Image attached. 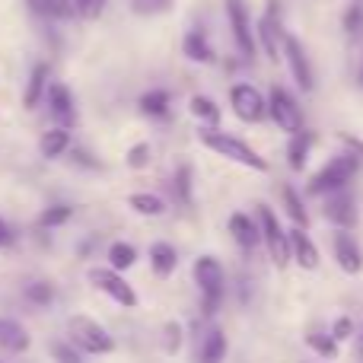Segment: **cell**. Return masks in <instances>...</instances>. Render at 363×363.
Returning <instances> with one entry per match:
<instances>
[{"mask_svg": "<svg viewBox=\"0 0 363 363\" xmlns=\"http://www.w3.org/2000/svg\"><path fill=\"white\" fill-rule=\"evenodd\" d=\"M357 357H363V338L357 341Z\"/></svg>", "mask_w": 363, "mask_h": 363, "instance_id": "7bdbcfd3", "label": "cell"}, {"mask_svg": "<svg viewBox=\"0 0 363 363\" xmlns=\"http://www.w3.org/2000/svg\"><path fill=\"white\" fill-rule=\"evenodd\" d=\"M86 277H89V284H93L96 290H102L106 296H112L118 306H125V309L138 306V294H134V287L115 268H89Z\"/></svg>", "mask_w": 363, "mask_h": 363, "instance_id": "8992f818", "label": "cell"}, {"mask_svg": "<svg viewBox=\"0 0 363 363\" xmlns=\"http://www.w3.org/2000/svg\"><path fill=\"white\" fill-rule=\"evenodd\" d=\"M67 335H70V341H74V347H80V351H86V354L115 351V338L96 319H89V315H70Z\"/></svg>", "mask_w": 363, "mask_h": 363, "instance_id": "7a4b0ae2", "label": "cell"}, {"mask_svg": "<svg viewBox=\"0 0 363 363\" xmlns=\"http://www.w3.org/2000/svg\"><path fill=\"white\" fill-rule=\"evenodd\" d=\"M230 102H233L236 118L249 121V125H258V121L268 115V99H264L255 86H249V83H236V86L230 89Z\"/></svg>", "mask_w": 363, "mask_h": 363, "instance_id": "52a82bcc", "label": "cell"}, {"mask_svg": "<svg viewBox=\"0 0 363 363\" xmlns=\"http://www.w3.org/2000/svg\"><path fill=\"white\" fill-rule=\"evenodd\" d=\"M338 140H341L345 147H351V150H357V160L363 157V144H360L357 138H351V134H338Z\"/></svg>", "mask_w": 363, "mask_h": 363, "instance_id": "ab89813d", "label": "cell"}, {"mask_svg": "<svg viewBox=\"0 0 363 363\" xmlns=\"http://www.w3.org/2000/svg\"><path fill=\"white\" fill-rule=\"evenodd\" d=\"M147 163H150V147L147 144H138L128 150V166H131V169H144Z\"/></svg>", "mask_w": 363, "mask_h": 363, "instance_id": "8d00e7d4", "label": "cell"}, {"mask_svg": "<svg viewBox=\"0 0 363 363\" xmlns=\"http://www.w3.org/2000/svg\"><path fill=\"white\" fill-rule=\"evenodd\" d=\"M0 347L10 351V354H23L26 347H29V335H26V328L13 319H0Z\"/></svg>", "mask_w": 363, "mask_h": 363, "instance_id": "ac0fdd59", "label": "cell"}, {"mask_svg": "<svg viewBox=\"0 0 363 363\" xmlns=\"http://www.w3.org/2000/svg\"><path fill=\"white\" fill-rule=\"evenodd\" d=\"M176 191H179V201H191V169L188 166H179L176 172Z\"/></svg>", "mask_w": 363, "mask_h": 363, "instance_id": "d590c367", "label": "cell"}, {"mask_svg": "<svg viewBox=\"0 0 363 363\" xmlns=\"http://www.w3.org/2000/svg\"><path fill=\"white\" fill-rule=\"evenodd\" d=\"M287 242H290V258H294L300 268H306V271L319 268V249H315L313 239L306 236V230L296 226V230L287 236Z\"/></svg>", "mask_w": 363, "mask_h": 363, "instance_id": "9a60e30c", "label": "cell"}, {"mask_svg": "<svg viewBox=\"0 0 363 363\" xmlns=\"http://www.w3.org/2000/svg\"><path fill=\"white\" fill-rule=\"evenodd\" d=\"M134 258H138V252H134V245H128V242H115L112 249H108V262H112L115 271L131 268Z\"/></svg>", "mask_w": 363, "mask_h": 363, "instance_id": "83f0119b", "label": "cell"}, {"mask_svg": "<svg viewBox=\"0 0 363 363\" xmlns=\"http://www.w3.org/2000/svg\"><path fill=\"white\" fill-rule=\"evenodd\" d=\"M268 112H271V118L277 121V128H281V131H290V134L303 131V115H300V106H296V102L290 99V96L284 93L281 86L271 89Z\"/></svg>", "mask_w": 363, "mask_h": 363, "instance_id": "30bf717a", "label": "cell"}, {"mask_svg": "<svg viewBox=\"0 0 363 363\" xmlns=\"http://www.w3.org/2000/svg\"><path fill=\"white\" fill-rule=\"evenodd\" d=\"M360 23H363L360 4H354V6H351V13L345 16V29H347V32H360Z\"/></svg>", "mask_w": 363, "mask_h": 363, "instance_id": "f35d334b", "label": "cell"}, {"mask_svg": "<svg viewBox=\"0 0 363 363\" xmlns=\"http://www.w3.org/2000/svg\"><path fill=\"white\" fill-rule=\"evenodd\" d=\"M325 220H328V223H335L338 230H351V226L357 223V207H354L351 194H345V188L328 194V201H325Z\"/></svg>", "mask_w": 363, "mask_h": 363, "instance_id": "7c38bea8", "label": "cell"}, {"mask_svg": "<svg viewBox=\"0 0 363 363\" xmlns=\"http://www.w3.org/2000/svg\"><path fill=\"white\" fill-rule=\"evenodd\" d=\"M281 48H284V55H287V67H290V74H294L296 86H300L303 93H313L315 74H313V64H309V55H306V48H303V42L296 35H284Z\"/></svg>", "mask_w": 363, "mask_h": 363, "instance_id": "ba28073f", "label": "cell"}, {"mask_svg": "<svg viewBox=\"0 0 363 363\" xmlns=\"http://www.w3.org/2000/svg\"><path fill=\"white\" fill-rule=\"evenodd\" d=\"M284 204H287L290 220H294V223L300 226V230H306V226H309V213H306V207H303L300 194L294 191V185H287V188H284Z\"/></svg>", "mask_w": 363, "mask_h": 363, "instance_id": "484cf974", "label": "cell"}, {"mask_svg": "<svg viewBox=\"0 0 363 363\" xmlns=\"http://www.w3.org/2000/svg\"><path fill=\"white\" fill-rule=\"evenodd\" d=\"M188 108H191V115H198V118L211 121V125H217V121H220V108L213 106V102L207 99V96H191Z\"/></svg>", "mask_w": 363, "mask_h": 363, "instance_id": "f1b7e54d", "label": "cell"}, {"mask_svg": "<svg viewBox=\"0 0 363 363\" xmlns=\"http://www.w3.org/2000/svg\"><path fill=\"white\" fill-rule=\"evenodd\" d=\"M70 147V131L67 128H55V131H45L42 140H38V150H42L45 160H57L64 157V150Z\"/></svg>", "mask_w": 363, "mask_h": 363, "instance_id": "44dd1931", "label": "cell"}, {"mask_svg": "<svg viewBox=\"0 0 363 363\" xmlns=\"http://www.w3.org/2000/svg\"><path fill=\"white\" fill-rule=\"evenodd\" d=\"M51 357H55V363H83V357L77 354V347L64 345V341H51Z\"/></svg>", "mask_w": 363, "mask_h": 363, "instance_id": "d6a6232c", "label": "cell"}, {"mask_svg": "<svg viewBox=\"0 0 363 363\" xmlns=\"http://www.w3.org/2000/svg\"><path fill=\"white\" fill-rule=\"evenodd\" d=\"M347 338H354V322L347 319V315H341V319H335V325H332V341L338 345V341H347Z\"/></svg>", "mask_w": 363, "mask_h": 363, "instance_id": "74e56055", "label": "cell"}, {"mask_svg": "<svg viewBox=\"0 0 363 363\" xmlns=\"http://www.w3.org/2000/svg\"><path fill=\"white\" fill-rule=\"evenodd\" d=\"M74 6H77L80 13H93V10H96V0H74Z\"/></svg>", "mask_w": 363, "mask_h": 363, "instance_id": "b9f144b4", "label": "cell"}, {"mask_svg": "<svg viewBox=\"0 0 363 363\" xmlns=\"http://www.w3.org/2000/svg\"><path fill=\"white\" fill-rule=\"evenodd\" d=\"M128 204H131L138 213H144V217H157V213H163V211H166L163 198H157V194H147V191L131 194V198H128Z\"/></svg>", "mask_w": 363, "mask_h": 363, "instance_id": "d4e9b609", "label": "cell"}, {"mask_svg": "<svg viewBox=\"0 0 363 363\" xmlns=\"http://www.w3.org/2000/svg\"><path fill=\"white\" fill-rule=\"evenodd\" d=\"M226 16H230L233 38H236V48L242 51V57H255V35H252V26H249L245 0H226Z\"/></svg>", "mask_w": 363, "mask_h": 363, "instance_id": "8fae6325", "label": "cell"}, {"mask_svg": "<svg viewBox=\"0 0 363 363\" xmlns=\"http://www.w3.org/2000/svg\"><path fill=\"white\" fill-rule=\"evenodd\" d=\"M258 233H262L264 245H268V255L271 262H274V268H287L290 264V242H287V233L281 230V223H277L274 211L271 207H258Z\"/></svg>", "mask_w": 363, "mask_h": 363, "instance_id": "5b68a950", "label": "cell"}, {"mask_svg": "<svg viewBox=\"0 0 363 363\" xmlns=\"http://www.w3.org/2000/svg\"><path fill=\"white\" fill-rule=\"evenodd\" d=\"M179 264V255L169 242H153L150 245V268L157 277H169Z\"/></svg>", "mask_w": 363, "mask_h": 363, "instance_id": "d6986e66", "label": "cell"}, {"mask_svg": "<svg viewBox=\"0 0 363 363\" xmlns=\"http://www.w3.org/2000/svg\"><path fill=\"white\" fill-rule=\"evenodd\" d=\"M26 300H32V303H38V306H48L51 300H55V290H51V284H29L26 287Z\"/></svg>", "mask_w": 363, "mask_h": 363, "instance_id": "1f68e13d", "label": "cell"}, {"mask_svg": "<svg viewBox=\"0 0 363 363\" xmlns=\"http://www.w3.org/2000/svg\"><path fill=\"white\" fill-rule=\"evenodd\" d=\"M230 233H233V239H236V242L242 245L245 252H252L258 242H262V233H258V226L252 223L245 213H233V217H230Z\"/></svg>", "mask_w": 363, "mask_h": 363, "instance_id": "e0dca14e", "label": "cell"}, {"mask_svg": "<svg viewBox=\"0 0 363 363\" xmlns=\"http://www.w3.org/2000/svg\"><path fill=\"white\" fill-rule=\"evenodd\" d=\"M172 6V0H131V10L140 13V16H157V13H166Z\"/></svg>", "mask_w": 363, "mask_h": 363, "instance_id": "f546056e", "label": "cell"}, {"mask_svg": "<svg viewBox=\"0 0 363 363\" xmlns=\"http://www.w3.org/2000/svg\"><path fill=\"white\" fill-rule=\"evenodd\" d=\"M226 357V335L220 328H211L201 345V363H223Z\"/></svg>", "mask_w": 363, "mask_h": 363, "instance_id": "7402d4cb", "label": "cell"}, {"mask_svg": "<svg viewBox=\"0 0 363 363\" xmlns=\"http://www.w3.org/2000/svg\"><path fill=\"white\" fill-rule=\"evenodd\" d=\"M306 345L313 347V351H319L322 357H328V360H332L335 354H338V347H335V341H332V338H325V335H309V338H306Z\"/></svg>", "mask_w": 363, "mask_h": 363, "instance_id": "e575fe53", "label": "cell"}, {"mask_svg": "<svg viewBox=\"0 0 363 363\" xmlns=\"http://www.w3.org/2000/svg\"><path fill=\"white\" fill-rule=\"evenodd\" d=\"M284 26H281V6L271 0L268 13H264L262 19H258V42H262L264 55H268V61H277L281 57V42H284Z\"/></svg>", "mask_w": 363, "mask_h": 363, "instance_id": "9c48e42d", "label": "cell"}, {"mask_svg": "<svg viewBox=\"0 0 363 363\" xmlns=\"http://www.w3.org/2000/svg\"><path fill=\"white\" fill-rule=\"evenodd\" d=\"M70 220V207H64V204H57V207H48V211L38 217V226H61V223H67Z\"/></svg>", "mask_w": 363, "mask_h": 363, "instance_id": "4dcf8cb0", "label": "cell"}, {"mask_svg": "<svg viewBox=\"0 0 363 363\" xmlns=\"http://www.w3.org/2000/svg\"><path fill=\"white\" fill-rule=\"evenodd\" d=\"M163 345H166V354H179V347H182V325L179 322H166Z\"/></svg>", "mask_w": 363, "mask_h": 363, "instance_id": "836d02e7", "label": "cell"}, {"mask_svg": "<svg viewBox=\"0 0 363 363\" xmlns=\"http://www.w3.org/2000/svg\"><path fill=\"white\" fill-rule=\"evenodd\" d=\"M32 10L42 13V16H51V19H67L74 13V6L67 0H32Z\"/></svg>", "mask_w": 363, "mask_h": 363, "instance_id": "4316f807", "label": "cell"}, {"mask_svg": "<svg viewBox=\"0 0 363 363\" xmlns=\"http://www.w3.org/2000/svg\"><path fill=\"white\" fill-rule=\"evenodd\" d=\"M194 281L201 287V309H204V315H213L223 300V268L217 258L201 255L194 264Z\"/></svg>", "mask_w": 363, "mask_h": 363, "instance_id": "277c9868", "label": "cell"}, {"mask_svg": "<svg viewBox=\"0 0 363 363\" xmlns=\"http://www.w3.org/2000/svg\"><path fill=\"white\" fill-rule=\"evenodd\" d=\"M360 169V160L354 153H345V157H335L332 163H325L313 179H309L306 191L309 194H332V191H341Z\"/></svg>", "mask_w": 363, "mask_h": 363, "instance_id": "6da1fadb", "label": "cell"}, {"mask_svg": "<svg viewBox=\"0 0 363 363\" xmlns=\"http://www.w3.org/2000/svg\"><path fill=\"white\" fill-rule=\"evenodd\" d=\"M354 4H363V0H354Z\"/></svg>", "mask_w": 363, "mask_h": 363, "instance_id": "f6af8a7d", "label": "cell"}, {"mask_svg": "<svg viewBox=\"0 0 363 363\" xmlns=\"http://www.w3.org/2000/svg\"><path fill=\"white\" fill-rule=\"evenodd\" d=\"M140 112L150 115V118H163L169 112V93L166 89H150V93L140 96Z\"/></svg>", "mask_w": 363, "mask_h": 363, "instance_id": "cb8c5ba5", "label": "cell"}, {"mask_svg": "<svg viewBox=\"0 0 363 363\" xmlns=\"http://www.w3.org/2000/svg\"><path fill=\"white\" fill-rule=\"evenodd\" d=\"M48 64H35L29 74V83H26V93H23V106L26 108H35L38 99H42V93L48 89Z\"/></svg>", "mask_w": 363, "mask_h": 363, "instance_id": "ffe728a7", "label": "cell"}, {"mask_svg": "<svg viewBox=\"0 0 363 363\" xmlns=\"http://www.w3.org/2000/svg\"><path fill=\"white\" fill-rule=\"evenodd\" d=\"M182 51H185V57H191V61H201V64L213 61L211 45L204 42V32H201V29H191V32H188L185 42H182Z\"/></svg>", "mask_w": 363, "mask_h": 363, "instance_id": "603a6c76", "label": "cell"}, {"mask_svg": "<svg viewBox=\"0 0 363 363\" xmlns=\"http://www.w3.org/2000/svg\"><path fill=\"white\" fill-rule=\"evenodd\" d=\"M48 106L55 121H61V128H70L77 121V108H74V93L64 83H51L48 86Z\"/></svg>", "mask_w": 363, "mask_h": 363, "instance_id": "5bb4252c", "label": "cell"}, {"mask_svg": "<svg viewBox=\"0 0 363 363\" xmlns=\"http://www.w3.org/2000/svg\"><path fill=\"white\" fill-rule=\"evenodd\" d=\"M13 242V233H10V226L0 220V245H10Z\"/></svg>", "mask_w": 363, "mask_h": 363, "instance_id": "60d3db41", "label": "cell"}, {"mask_svg": "<svg viewBox=\"0 0 363 363\" xmlns=\"http://www.w3.org/2000/svg\"><path fill=\"white\" fill-rule=\"evenodd\" d=\"M360 86H363V70H360Z\"/></svg>", "mask_w": 363, "mask_h": 363, "instance_id": "ee69618b", "label": "cell"}, {"mask_svg": "<svg viewBox=\"0 0 363 363\" xmlns=\"http://www.w3.org/2000/svg\"><path fill=\"white\" fill-rule=\"evenodd\" d=\"M335 258H338V268L345 274H360L363 271V252L347 230L335 233Z\"/></svg>", "mask_w": 363, "mask_h": 363, "instance_id": "4fadbf2b", "label": "cell"}, {"mask_svg": "<svg viewBox=\"0 0 363 363\" xmlns=\"http://www.w3.org/2000/svg\"><path fill=\"white\" fill-rule=\"evenodd\" d=\"M313 144H315V134H313V131H296V134H290L287 163H290V169H294V172H300L303 166H306V160H309V150H313Z\"/></svg>", "mask_w": 363, "mask_h": 363, "instance_id": "2e32d148", "label": "cell"}, {"mask_svg": "<svg viewBox=\"0 0 363 363\" xmlns=\"http://www.w3.org/2000/svg\"><path fill=\"white\" fill-rule=\"evenodd\" d=\"M201 144H204L207 150L220 153V157L233 160V163L249 166V169H255V172H264V169H268V163H264V160L258 157V153L252 150L249 144H242L239 138H230V134H220V131H201Z\"/></svg>", "mask_w": 363, "mask_h": 363, "instance_id": "3957f363", "label": "cell"}]
</instances>
